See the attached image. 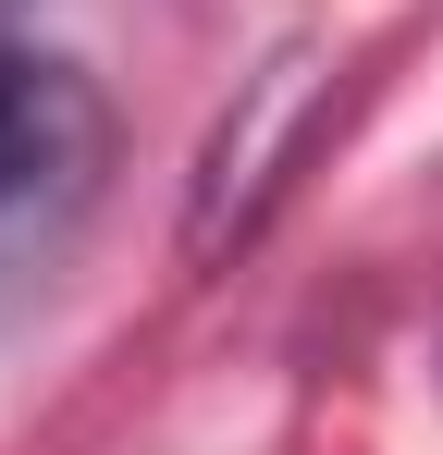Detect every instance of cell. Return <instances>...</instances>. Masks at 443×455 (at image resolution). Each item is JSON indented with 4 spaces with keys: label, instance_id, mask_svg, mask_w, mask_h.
<instances>
[{
    "label": "cell",
    "instance_id": "6da1fadb",
    "mask_svg": "<svg viewBox=\"0 0 443 455\" xmlns=\"http://www.w3.org/2000/svg\"><path fill=\"white\" fill-rule=\"evenodd\" d=\"M99 160H111L99 86L74 62H50V50H0V246L62 234L86 210V185H99Z\"/></svg>",
    "mask_w": 443,
    "mask_h": 455
}]
</instances>
